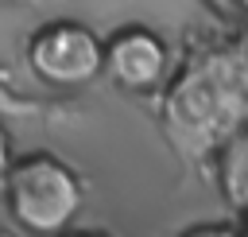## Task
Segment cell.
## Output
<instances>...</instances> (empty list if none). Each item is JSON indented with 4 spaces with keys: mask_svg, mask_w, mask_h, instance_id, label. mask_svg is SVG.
Returning a JSON list of instances; mask_svg holds the SVG:
<instances>
[{
    "mask_svg": "<svg viewBox=\"0 0 248 237\" xmlns=\"http://www.w3.org/2000/svg\"><path fill=\"white\" fill-rule=\"evenodd\" d=\"M248 124V39L213 35L190 47L159 93V128L178 159L205 167Z\"/></svg>",
    "mask_w": 248,
    "mask_h": 237,
    "instance_id": "obj_1",
    "label": "cell"
},
{
    "mask_svg": "<svg viewBox=\"0 0 248 237\" xmlns=\"http://www.w3.org/2000/svg\"><path fill=\"white\" fill-rule=\"evenodd\" d=\"M8 218L31 237H62L74 229L85 206L81 175L54 152L16 155L8 186H4Z\"/></svg>",
    "mask_w": 248,
    "mask_h": 237,
    "instance_id": "obj_2",
    "label": "cell"
},
{
    "mask_svg": "<svg viewBox=\"0 0 248 237\" xmlns=\"http://www.w3.org/2000/svg\"><path fill=\"white\" fill-rule=\"evenodd\" d=\"M23 58L43 85L74 93L105 78V35L81 19H50L27 35Z\"/></svg>",
    "mask_w": 248,
    "mask_h": 237,
    "instance_id": "obj_3",
    "label": "cell"
},
{
    "mask_svg": "<svg viewBox=\"0 0 248 237\" xmlns=\"http://www.w3.org/2000/svg\"><path fill=\"white\" fill-rule=\"evenodd\" d=\"M170 74H174V58L155 27L124 23L112 35H105V78L116 89L132 97H155L167 89Z\"/></svg>",
    "mask_w": 248,
    "mask_h": 237,
    "instance_id": "obj_4",
    "label": "cell"
},
{
    "mask_svg": "<svg viewBox=\"0 0 248 237\" xmlns=\"http://www.w3.org/2000/svg\"><path fill=\"white\" fill-rule=\"evenodd\" d=\"M205 167H209L213 186H217V194L225 198V206H229L240 221H248V124H244L240 132H232V136L213 152V159H209Z\"/></svg>",
    "mask_w": 248,
    "mask_h": 237,
    "instance_id": "obj_5",
    "label": "cell"
},
{
    "mask_svg": "<svg viewBox=\"0 0 248 237\" xmlns=\"http://www.w3.org/2000/svg\"><path fill=\"white\" fill-rule=\"evenodd\" d=\"M178 237H240V225L236 221H198V225L182 229Z\"/></svg>",
    "mask_w": 248,
    "mask_h": 237,
    "instance_id": "obj_6",
    "label": "cell"
},
{
    "mask_svg": "<svg viewBox=\"0 0 248 237\" xmlns=\"http://www.w3.org/2000/svg\"><path fill=\"white\" fill-rule=\"evenodd\" d=\"M12 163H16V152H12V136L0 120V198H4V186H8V175H12Z\"/></svg>",
    "mask_w": 248,
    "mask_h": 237,
    "instance_id": "obj_7",
    "label": "cell"
},
{
    "mask_svg": "<svg viewBox=\"0 0 248 237\" xmlns=\"http://www.w3.org/2000/svg\"><path fill=\"white\" fill-rule=\"evenodd\" d=\"M4 113H27V105H23V101L0 82V117H4Z\"/></svg>",
    "mask_w": 248,
    "mask_h": 237,
    "instance_id": "obj_8",
    "label": "cell"
},
{
    "mask_svg": "<svg viewBox=\"0 0 248 237\" xmlns=\"http://www.w3.org/2000/svg\"><path fill=\"white\" fill-rule=\"evenodd\" d=\"M202 4H205L213 16H225V19H229V16H236V0H202Z\"/></svg>",
    "mask_w": 248,
    "mask_h": 237,
    "instance_id": "obj_9",
    "label": "cell"
},
{
    "mask_svg": "<svg viewBox=\"0 0 248 237\" xmlns=\"http://www.w3.org/2000/svg\"><path fill=\"white\" fill-rule=\"evenodd\" d=\"M62 237H112V233H105V229H70Z\"/></svg>",
    "mask_w": 248,
    "mask_h": 237,
    "instance_id": "obj_10",
    "label": "cell"
},
{
    "mask_svg": "<svg viewBox=\"0 0 248 237\" xmlns=\"http://www.w3.org/2000/svg\"><path fill=\"white\" fill-rule=\"evenodd\" d=\"M19 4H39V0H0V8H19Z\"/></svg>",
    "mask_w": 248,
    "mask_h": 237,
    "instance_id": "obj_11",
    "label": "cell"
},
{
    "mask_svg": "<svg viewBox=\"0 0 248 237\" xmlns=\"http://www.w3.org/2000/svg\"><path fill=\"white\" fill-rule=\"evenodd\" d=\"M236 16H244V19H248V0H236Z\"/></svg>",
    "mask_w": 248,
    "mask_h": 237,
    "instance_id": "obj_12",
    "label": "cell"
},
{
    "mask_svg": "<svg viewBox=\"0 0 248 237\" xmlns=\"http://www.w3.org/2000/svg\"><path fill=\"white\" fill-rule=\"evenodd\" d=\"M240 237H248V221H240Z\"/></svg>",
    "mask_w": 248,
    "mask_h": 237,
    "instance_id": "obj_13",
    "label": "cell"
}]
</instances>
